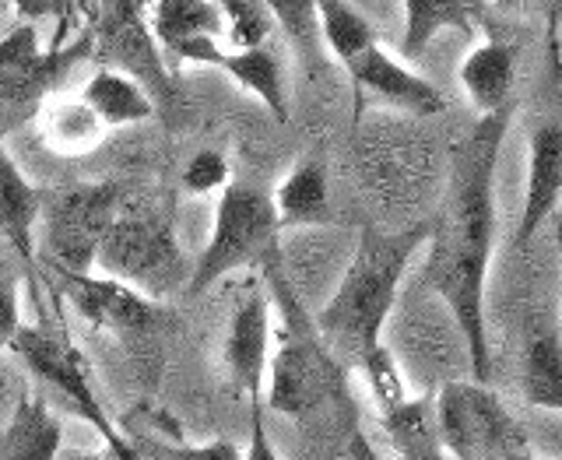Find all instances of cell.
<instances>
[{
    "label": "cell",
    "instance_id": "obj_1",
    "mask_svg": "<svg viewBox=\"0 0 562 460\" xmlns=\"http://www.w3.org/2000/svg\"><path fill=\"white\" fill-rule=\"evenodd\" d=\"M509 127V110L482 116L453 148L450 190L436 225H429L426 285L439 292L461 330L474 383L488 386V327H485V278L496 233V162Z\"/></svg>",
    "mask_w": 562,
    "mask_h": 460
},
{
    "label": "cell",
    "instance_id": "obj_2",
    "mask_svg": "<svg viewBox=\"0 0 562 460\" xmlns=\"http://www.w3.org/2000/svg\"><path fill=\"white\" fill-rule=\"evenodd\" d=\"M422 243H429V225L404 228L394 236L373 233V228L362 233L330 303L316 316V334L334 359L341 351L345 359L362 366L383 345L397 285Z\"/></svg>",
    "mask_w": 562,
    "mask_h": 460
},
{
    "label": "cell",
    "instance_id": "obj_3",
    "mask_svg": "<svg viewBox=\"0 0 562 460\" xmlns=\"http://www.w3.org/2000/svg\"><path fill=\"white\" fill-rule=\"evenodd\" d=\"M95 268L102 278L123 281L151 303L180 285L187 289L190 281L172 215L151 198H127V193L99 243Z\"/></svg>",
    "mask_w": 562,
    "mask_h": 460
},
{
    "label": "cell",
    "instance_id": "obj_4",
    "mask_svg": "<svg viewBox=\"0 0 562 460\" xmlns=\"http://www.w3.org/2000/svg\"><path fill=\"white\" fill-rule=\"evenodd\" d=\"M281 233L271 193L246 183H228L215 204V225H211L207 246L201 250L198 263H193L187 295H204L250 263L271 257L274 239Z\"/></svg>",
    "mask_w": 562,
    "mask_h": 460
},
{
    "label": "cell",
    "instance_id": "obj_5",
    "mask_svg": "<svg viewBox=\"0 0 562 460\" xmlns=\"http://www.w3.org/2000/svg\"><path fill=\"white\" fill-rule=\"evenodd\" d=\"M285 306V321L278 330V345L268 359V408L278 415L303 418L341 394V366L324 348L321 334H310V324L303 321L295 295L285 281H274Z\"/></svg>",
    "mask_w": 562,
    "mask_h": 460
},
{
    "label": "cell",
    "instance_id": "obj_6",
    "mask_svg": "<svg viewBox=\"0 0 562 460\" xmlns=\"http://www.w3.org/2000/svg\"><path fill=\"white\" fill-rule=\"evenodd\" d=\"M436 429L447 460H506L527 450L520 422L482 383H447L432 394Z\"/></svg>",
    "mask_w": 562,
    "mask_h": 460
},
{
    "label": "cell",
    "instance_id": "obj_7",
    "mask_svg": "<svg viewBox=\"0 0 562 460\" xmlns=\"http://www.w3.org/2000/svg\"><path fill=\"white\" fill-rule=\"evenodd\" d=\"M123 190L116 183H78L64 187L53 198H43V250L60 278L92 274L99 243L110 228Z\"/></svg>",
    "mask_w": 562,
    "mask_h": 460
},
{
    "label": "cell",
    "instance_id": "obj_8",
    "mask_svg": "<svg viewBox=\"0 0 562 460\" xmlns=\"http://www.w3.org/2000/svg\"><path fill=\"white\" fill-rule=\"evenodd\" d=\"M92 57V35L88 29L70 46L43 49L32 22L14 25L0 40V110H29L49 99L57 81L78 60Z\"/></svg>",
    "mask_w": 562,
    "mask_h": 460
},
{
    "label": "cell",
    "instance_id": "obj_9",
    "mask_svg": "<svg viewBox=\"0 0 562 460\" xmlns=\"http://www.w3.org/2000/svg\"><path fill=\"white\" fill-rule=\"evenodd\" d=\"M85 14L92 18L88 35H92V57L102 60L105 70L137 81L151 96H172V88L166 81V64L158 57L151 29L145 25V8L140 4H99L85 8Z\"/></svg>",
    "mask_w": 562,
    "mask_h": 460
},
{
    "label": "cell",
    "instance_id": "obj_10",
    "mask_svg": "<svg viewBox=\"0 0 562 460\" xmlns=\"http://www.w3.org/2000/svg\"><path fill=\"white\" fill-rule=\"evenodd\" d=\"M11 351L29 366V373L35 380H43L46 386H53L57 394H64L88 426H92L102 436V447L120 439L123 433L113 426V418L102 412V404L92 391V380H88V369L81 351L70 345L60 334H49L43 327H18Z\"/></svg>",
    "mask_w": 562,
    "mask_h": 460
},
{
    "label": "cell",
    "instance_id": "obj_11",
    "mask_svg": "<svg viewBox=\"0 0 562 460\" xmlns=\"http://www.w3.org/2000/svg\"><path fill=\"white\" fill-rule=\"evenodd\" d=\"M268 359H271V299L260 281H246L236 292L233 321H228L225 366L236 391L250 397L254 408H260Z\"/></svg>",
    "mask_w": 562,
    "mask_h": 460
},
{
    "label": "cell",
    "instance_id": "obj_12",
    "mask_svg": "<svg viewBox=\"0 0 562 460\" xmlns=\"http://www.w3.org/2000/svg\"><path fill=\"white\" fill-rule=\"evenodd\" d=\"M67 303L78 310L81 321L99 330H113L120 338H140L162 324V306L151 303L148 295L134 292L131 285L102 274L60 278Z\"/></svg>",
    "mask_w": 562,
    "mask_h": 460
},
{
    "label": "cell",
    "instance_id": "obj_13",
    "mask_svg": "<svg viewBox=\"0 0 562 460\" xmlns=\"http://www.w3.org/2000/svg\"><path fill=\"white\" fill-rule=\"evenodd\" d=\"M172 60L183 64H201L225 70L239 88H246L250 96H257L271 110L278 123L289 120V92H285V60L281 53L268 43L257 49H222L215 40H198L187 43L172 53Z\"/></svg>",
    "mask_w": 562,
    "mask_h": 460
},
{
    "label": "cell",
    "instance_id": "obj_14",
    "mask_svg": "<svg viewBox=\"0 0 562 460\" xmlns=\"http://www.w3.org/2000/svg\"><path fill=\"white\" fill-rule=\"evenodd\" d=\"M345 70L351 85H356V102H362V96L369 92L412 116H439L447 110L439 88L426 78H418L415 70H408L401 60H394L383 46H369L362 57Z\"/></svg>",
    "mask_w": 562,
    "mask_h": 460
},
{
    "label": "cell",
    "instance_id": "obj_15",
    "mask_svg": "<svg viewBox=\"0 0 562 460\" xmlns=\"http://www.w3.org/2000/svg\"><path fill=\"white\" fill-rule=\"evenodd\" d=\"M562 190V131L559 123H544L535 131L531 148H527V190H524V211L517 225V246H527L538 228L555 215Z\"/></svg>",
    "mask_w": 562,
    "mask_h": 460
},
{
    "label": "cell",
    "instance_id": "obj_16",
    "mask_svg": "<svg viewBox=\"0 0 562 460\" xmlns=\"http://www.w3.org/2000/svg\"><path fill=\"white\" fill-rule=\"evenodd\" d=\"M514 70H517V46L503 40H485L474 46L461 64V85L471 105L482 116L506 113L509 92H514Z\"/></svg>",
    "mask_w": 562,
    "mask_h": 460
},
{
    "label": "cell",
    "instance_id": "obj_17",
    "mask_svg": "<svg viewBox=\"0 0 562 460\" xmlns=\"http://www.w3.org/2000/svg\"><path fill=\"white\" fill-rule=\"evenodd\" d=\"M43 193L35 190L4 145V123H0V233L18 250L22 260H35V225H40Z\"/></svg>",
    "mask_w": 562,
    "mask_h": 460
},
{
    "label": "cell",
    "instance_id": "obj_18",
    "mask_svg": "<svg viewBox=\"0 0 562 460\" xmlns=\"http://www.w3.org/2000/svg\"><path fill=\"white\" fill-rule=\"evenodd\" d=\"M64 450L60 418L43 397H25L0 433V460H57Z\"/></svg>",
    "mask_w": 562,
    "mask_h": 460
},
{
    "label": "cell",
    "instance_id": "obj_19",
    "mask_svg": "<svg viewBox=\"0 0 562 460\" xmlns=\"http://www.w3.org/2000/svg\"><path fill=\"white\" fill-rule=\"evenodd\" d=\"M225 32L222 4L215 0H158L151 4V40L162 46L169 57L187 43L215 40Z\"/></svg>",
    "mask_w": 562,
    "mask_h": 460
},
{
    "label": "cell",
    "instance_id": "obj_20",
    "mask_svg": "<svg viewBox=\"0 0 562 460\" xmlns=\"http://www.w3.org/2000/svg\"><path fill=\"white\" fill-rule=\"evenodd\" d=\"M274 215L281 228L295 225H324L330 218V190L327 172L316 158H303L274 190Z\"/></svg>",
    "mask_w": 562,
    "mask_h": 460
},
{
    "label": "cell",
    "instance_id": "obj_21",
    "mask_svg": "<svg viewBox=\"0 0 562 460\" xmlns=\"http://www.w3.org/2000/svg\"><path fill=\"white\" fill-rule=\"evenodd\" d=\"M380 426L391 436L397 460H447L436 429L432 394L408 397L394 404V408L380 412Z\"/></svg>",
    "mask_w": 562,
    "mask_h": 460
},
{
    "label": "cell",
    "instance_id": "obj_22",
    "mask_svg": "<svg viewBox=\"0 0 562 460\" xmlns=\"http://www.w3.org/2000/svg\"><path fill=\"white\" fill-rule=\"evenodd\" d=\"M81 102L95 113L102 127H131L155 113L151 96L137 81L116 75V70L99 67L81 88Z\"/></svg>",
    "mask_w": 562,
    "mask_h": 460
},
{
    "label": "cell",
    "instance_id": "obj_23",
    "mask_svg": "<svg viewBox=\"0 0 562 460\" xmlns=\"http://www.w3.org/2000/svg\"><path fill=\"white\" fill-rule=\"evenodd\" d=\"M474 18H479V8L474 4H461V0H408L404 4V40H401V53L408 60H415L422 49L432 43L436 32H474Z\"/></svg>",
    "mask_w": 562,
    "mask_h": 460
},
{
    "label": "cell",
    "instance_id": "obj_24",
    "mask_svg": "<svg viewBox=\"0 0 562 460\" xmlns=\"http://www.w3.org/2000/svg\"><path fill=\"white\" fill-rule=\"evenodd\" d=\"M562 348L555 334H541L524 348V366H520V386L524 397L538 404L544 412L562 408Z\"/></svg>",
    "mask_w": 562,
    "mask_h": 460
},
{
    "label": "cell",
    "instance_id": "obj_25",
    "mask_svg": "<svg viewBox=\"0 0 562 460\" xmlns=\"http://www.w3.org/2000/svg\"><path fill=\"white\" fill-rule=\"evenodd\" d=\"M316 25H321V43L341 60V67H351L369 46H376L373 25L341 0H324L316 4Z\"/></svg>",
    "mask_w": 562,
    "mask_h": 460
},
{
    "label": "cell",
    "instance_id": "obj_26",
    "mask_svg": "<svg viewBox=\"0 0 562 460\" xmlns=\"http://www.w3.org/2000/svg\"><path fill=\"white\" fill-rule=\"evenodd\" d=\"M102 131L105 127L81 102V96L57 99L43 110V137L49 141V148H57L64 155H78V152H88L92 145H99Z\"/></svg>",
    "mask_w": 562,
    "mask_h": 460
},
{
    "label": "cell",
    "instance_id": "obj_27",
    "mask_svg": "<svg viewBox=\"0 0 562 460\" xmlns=\"http://www.w3.org/2000/svg\"><path fill=\"white\" fill-rule=\"evenodd\" d=\"M222 18L228 29V49L268 46L271 29H274L271 4H260V0H225Z\"/></svg>",
    "mask_w": 562,
    "mask_h": 460
},
{
    "label": "cell",
    "instance_id": "obj_28",
    "mask_svg": "<svg viewBox=\"0 0 562 460\" xmlns=\"http://www.w3.org/2000/svg\"><path fill=\"white\" fill-rule=\"evenodd\" d=\"M362 369H366L369 386H373V397L380 404V412L394 408V404H401V401H408V391H404V380H401L394 356H391V348H386V345H380L373 356L362 362Z\"/></svg>",
    "mask_w": 562,
    "mask_h": 460
},
{
    "label": "cell",
    "instance_id": "obj_29",
    "mask_svg": "<svg viewBox=\"0 0 562 460\" xmlns=\"http://www.w3.org/2000/svg\"><path fill=\"white\" fill-rule=\"evenodd\" d=\"M180 183L187 193H211V190H222L233 180H228V162L222 152H198L187 162Z\"/></svg>",
    "mask_w": 562,
    "mask_h": 460
},
{
    "label": "cell",
    "instance_id": "obj_30",
    "mask_svg": "<svg viewBox=\"0 0 562 460\" xmlns=\"http://www.w3.org/2000/svg\"><path fill=\"white\" fill-rule=\"evenodd\" d=\"M274 25L285 29L292 40L303 46H313L321 40V25H316V4H271Z\"/></svg>",
    "mask_w": 562,
    "mask_h": 460
},
{
    "label": "cell",
    "instance_id": "obj_31",
    "mask_svg": "<svg viewBox=\"0 0 562 460\" xmlns=\"http://www.w3.org/2000/svg\"><path fill=\"white\" fill-rule=\"evenodd\" d=\"M148 460H243V453L228 439H211L204 447H158V457Z\"/></svg>",
    "mask_w": 562,
    "mask_h": 460
},
{
    "label": "cell",
    "instance_id": "obj_32",
    "mask_svg": "<svg viewBox=\"0 0 562 460\" xmlns=\"http://www.w3.org/2000/svg\"><path fill=\"white\" fill-rule=\"evenodd\" d=\"M18 327H22V313H18V285L14 278L0 268V351H8Z\"/></svg>",
    "mask_w": 562,
    "mask_h": 460
},
{
    "label": "cell",
    "instance_id": "obj_33",
    "mask_svg": "<svg viewBox=\"0 0 562 460\" xmlns=\"http://www.w3.org/2000/svg\"><path fill=\"white\" fill-rule=\"evenodd\" d=\"M243 460H281L268 439V429H263V415L260 408H254V439H250V450L243 453Z\"/></svg>",
    "mask_w": 562,
    "mask_h": 460
},
{
    "label": "cell",
    "instance_id": "obj_34",
    "mask_svg": "<svg viewBox=\"0 0 562 460\" xmlns=\"http://www.w3.org/2000/svg\"><path fill=\"white\" fill-rule=\"evenodd\" d=\"M99 460H148V457H145V450L134 444V439L120 436V439H113V444L102 447Z\"/></svg>",
    "mask_w": 562,
    "mask_h": 460
},
{
    "label": "cell",
    "instance_id": "obj_35",
    "mask_svg": "<svg viewBox=\"0 0 562 460\" xmlns=\"http://www.w3.org/2000/svg\"><path fill=\"white\" fill-rule=\"evenodd\" d=\"M348 453H351V460H383V453H380L373 444H369L362 429H359L356 436H351V447H348Z\"/></svg>",
    "mask_w": 562,
    "mask_h": 460
},
{
    "label": "cell",
    "instance_id": "obj_36",
    "mask_svg": "<svg viewBox=\"0 0 562 460\" xmlns=\"http://www.w3.org/2000/svg\"><path fill=\"white\" fill-rule=\"evenodd\" d=\"M57 460H99V453H81V450L64 453V450H60V457H57Z\"/></svg>",
    "mask_w": 562,
    "mask_h": 460
},
{
    "label": "cell",
    "instance_id": "obj_37",
    "mask_svg": "<svg viewBox=\"0 0 562 460\" xmlns=\"http://www.w3.org/2000/svg\"><path fill=\"white\" fill-rule=\"evenodd\" d=\"M506 460H538V457H531V453H517V457H506Z\"/></svg>",
    "mask_w": 562,
    "mask_h": 460
}]
</instances>
